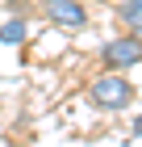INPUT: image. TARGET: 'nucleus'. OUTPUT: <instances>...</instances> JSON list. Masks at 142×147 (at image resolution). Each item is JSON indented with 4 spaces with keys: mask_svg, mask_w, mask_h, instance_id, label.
I'll use <instances>...</instances> for the list:
<instances>
[{
    "mask_svg": "<svg viewBox=\"0 0 142 147\" xmlns=\"http://www.w3.org/2000/svg\"><path fill=\"white\" fill-rule=\"evenodd\" d=\"M100 59H105V63H109L113 71H121V67H134V63H142V38H134V34H125V38H113V42H105Z\"/></svg>",
    "mask_w": 142,
    "mask_h": 147,
    "instance_id": "nucleus-3",
    "label": "nucleus"
},
{
    "mask_svg": "<svg viewBox=\"0 0 142 147\" xmlns=\"http://www.w3.org/2000/svg\"><path fill=\"white\" fill-rule=\"evenodd\" d=\"M46 21H55L59 30H84L88 25V9L79 0H42Z\"/></svg>",
    "mask_w": 142,
    "mask_h": 147,
    "instance_id": "nucleus-2",
    "label": "nucleus"
},
{
    "mask_svg": "<svg viewBox=\"0 0 142 147\" xmlns=\"http://www.w3.org/2000/svg\"><path fill=\"white\" fill-rule=\"evenodd\" d=\"M138 38H142V34H138Z\"/></svg>",
    "mask_w": 142,
    "mask_h": 147,
    "instance_id": "nucleus-7",
    "label": "nucleus"
},
{
    "mask_svg": "<svg viewBox=\"0 0 142 147\" xmlns=\"http://www.w3.org/2000/svg\"><path fill=\"white\" fill-rule=\"evenodd\" d=\"M121 21L130 25V34H134V38L142 34V0H125V9H121Z\"/></svg>",
    "mask_w": 142,
    "mask_h": 147,
    "instance_id": "nucleus-5",
    "label": "nucleus"
},
{
    "mask_svg": "<svg viewBox=\"0 0 142 147\" xmlns=\"http://www.w3.org/2000/svg\"><path fill=\"white\" fill-rule=\"evenodd\" d=\"M130 97H134V84H130L125 76H117V71L96 76V80H92V88H88V101L96 105V109H105V113L125 109V105H130Z\"/></svg>",
    "mask_w": 142,
    "mask_h": 147,
    "instance_id": "nucleus-1",
    "label": "nucleus"
},
{
    "mask_svg": "<svg viewBox=\"0 0 142 147\" xmlns=\"http://www.w3.org/2000/svg\"><path fill=\"white\" fill-rule=\"evenodd\" d=\"M25 30H29V25H25L21 17L4 21V25H0V46H21V42H25Z\"/></svg>",
    "mask_w": 142,
    "mask_h": 147,
    "instance_id": "nucleus-4",
    "label": "nucleus"
},
{
    "mask_svg": "<svg viewBox=\"0 0 142 147\" xmlns=\"http://www.w3.org/2000/svg\"><path fill=\"white\" fill-rule=\"evenodd\" d=\"M134 135L142 139V113H138V118H134Z\"/></svg>",
    "mask_w": 142,
    "mask_h": 147,
    "instance_id": "nucleus-6",
    "label": "nucleus"
}]
</instances>
